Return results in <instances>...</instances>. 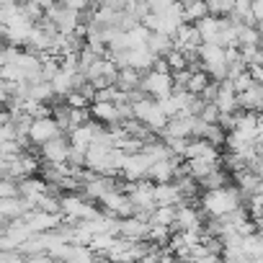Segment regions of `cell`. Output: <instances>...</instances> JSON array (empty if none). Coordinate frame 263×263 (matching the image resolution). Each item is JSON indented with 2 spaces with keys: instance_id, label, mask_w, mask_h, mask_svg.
Returning <instances> with one entry per match:
<instances>
[{
  "instance_id": "obj_24",
  "label": "cell",
  "mask_w": 263,
  "mask_h": 263,
  "mask_svg": "<svg viewBox=\"0 0 263 263\" xmlns=\"http://www.w3.org/2000/svg\"><path fill=\"white\" fill-rule=\"evenodd\" d=\"M114 242H116V237H114V235H93V237H90V242H88V250H90L96 258H98V255H101V258H106V253L111 250V245H114Z\"/></svg>"
},
{
  "instance_id": "obj_3",
  "label": "cell",
  "mask_w": 263,
  "mask_h": 263,
  "mask_svg": "<svg viewBox=\"0 0 263 263\" xmlns=\"http://www.w3.org/2000/svg\"><path fill=\"white\" fill-rule=\"evenodd\" d=\"M140 90H142L145 98L163 101V98H168L173 93V80H171V75H160L155 70H147V72H142Z\"/></svg>"
},
{
  "instance_id": "obj_13",
  "label": "cell",
  "mask_w": 263,
  "mask_h": 263,
  "mask_svg": "<svg viewBox=\"0 0 263 263\" xmlns=\"http://www.w3.org/2000/svg\"><path fill=\"white\" fill-rule=\"evenodd\" d=\"M18 196L24 199V201H29L31 204V209H34V201L39 199V196H44V194H49V186L39 178V176H29V178H21L18 183Z\"/></svg>"
},
{
  "instance_id": "obj_31",
  "label": "cell",
  "mask_w": 263,
  "mask_h": 263,
  "mask_svg": "<svg viewBox=\"0 0 263 263\" xmlns=\"http://www.w3.org/2000/svg\"><path fill=\"white\" fill-rule=\"evenodd\" d=\"M196 119H199V121H204V124H217V119H219V111H217V106H214V103H204Z\"/></svg>"
},
{
  "instance_id": "obj_27",
  "label": "cell",
  "mask_w": 263,
  "mask_h": 263,
  "mask_svg": "<svg viewBox=\"0 0 263 263\" xmlns=\"http://www.w3.org/2000/svg\"><path fill=\"white\" fill-rule=\"evenodd\" d=\"M206 13L212 18H230L232 0H212V3H206Z\"/></svg>"
},
{
  "instance_id": "obj_26",
  "label": "cell",
  "mask_w": 263,
  "mask_h": 263,
  "mask_svg": "<svg viewBox=\"0 0 263 263\" xmlns=\"http://www.w3.org/2000/svg\"><path fill=\"white\" fill-rule=\"evenodd\" d=\"M34 209L47 212V214H60V196L49 191V194H44V196H39V199L34 201Z\"/></svg>"
},
{
  "instance_id": "obj_30",
  "label": "cell",
  "mask_w": 263,
  "mask_h": 263,
  "mask_svg": "<svg viewBox=\"0 0 263 263\" xmlns=\"http://www.w3.org/2000/svg\"><path fill=\"white\" fill-rule=\"evenodd\" d=\"M62 101H65V106H67V108H88V106H90V101H88L85 96H80L78 90L67 93V96H65Z\"/></svg>"
},
{
  "instance_id": "obj_12",
  "label": "cell",
  "mask_w": 263,
  "mask_h": 263,
  "mask_svg": "<svg viewBox=\"0 0 263 263\" xmlns=\"http://www.w3.org/2000/svg\"><path fill=\"white\" fill-rule=\"evenodd\" d=\"M194 124H196V116H176V119H168L165 129L160 132L158 137H173V140H191Z\"/></svg>"
},
{
  "instance_id": "obj_4",
  "label": "cell",
  "mask_w": 263,
  "mask_h": 263,
  "mask_svg": "<svg viewBox=\"0 0 263 263\" xmlns=\"http://www.w3.org/2000/svg\"><path fill=\"white\" fill-rule=\"evenodd\" d=\"M201 224H204V214L199 212L196 204H178L171 232H201Z\"/></svg>"
},
{
  "instance_id": "obj_32",
  "label": "cell",
  "mask_w": 263,
  "mask_h": 263,
  "mask_svg": "<svg viewBox=\"0 0 263 263\" xmlns=\"http://www.w3.org/2000/svg\"><path fill=\"white\" fill-rule=\"evenodd\" d=\"M13 196H18V186H16V181H11V178H0V201H3V199H13Z\"/></svg>"
},
{
  "instance_id": "obj_16",
  "label": "cell",
  "mask_w": 263,
  "mask_h": 263,
  "mask_svg": "<svg viewBox=\"0 0 263 263\" xmlns=\"http://www.w3.org/2000/svg\"><path fill=\"white\" fill-rule=\"evenodd\" d=\"M194 29H196V34H199V42H201V44H217V39H219V18L206 16V18L196 21V24H194Z\"/></svg>"
},
{
  "instance_id": "obj_23",
  "label": "cell",
  "mask_w": 263,
  "mask_h": 263,
  "mask_svg": "<svg viewBox=\"0 0 263 263\" xmlns=\"http://www.w3.org/2000/svg\"><path fill=\"white\" fill-rule=\"evenodd\" d=\"M222 186H230V173L222 171V168H217L214 173H209V176L199 183L201 191H214V189H222Z\"/></svg>"
},
{
  "instance_id": "obj_15",
  "label": "cell",
  "mask_w": 263,
  "mask_h": 263,
  "mask_svg": "<svg viewBox=\"0 0 263 263\" xmlns=\"http://www.w3.org/2000/svg\"><path fill=\"white\" fill-rule=\"evenodd\" d=\"M153 199H155V206H178V204H183L176 183H160V186L153 183Z\"/></svg>"
},
{
  "instance_id": "obj_17",
  "label": "cell",
  "mask_w": 263,
  "mask_h": 263,
  "mask_svg": "<svg viewBox=\"0 0 263 263\" xmlns=\"http://www.w3.org/2000/svg\"><path fill=\"white\" fill-rule=\"evenodd\" d=\"M240 253H242V258H248L250 263H260V258H263V242H260V235L255 232V235L242 237V240H240Z\"/></svg>"
},
{
  "instance_id": "obj_2",
  "label": "cell",
  "mask_w": 263,
  "mask_h": 263,
  "mask_svg": "<svg viewBox=\"0 0 263 263\" xmlns=\"http://www.w3.org/2000/svg\"><path fill=\"white\" fill-rule=\"evenodd\" d=\"M129 106H132V119L140 121L147 132H153L155 137L165 129L168 119H165V114L160 111L158 101H153V98H140V101H135V103H129Z\"/></svg>"
},
{
  "instance_id": "obj_25",
  "label": "cell",
  "mask_w": 263,
  "mask_h": 263,
  "mask_svg": "<svg viewBox=\"0 0 263 263\" xmlns=\"http://www.w3.org/2000/svg\"><path fill=\"white\" fill-rule=\"evenodd\" d=\"M209 83H212V80H209V78H206V75H204V72H201V70H194V72H191V78H189V83H186V88H183V90H186V93H189V96H194V98H199V96H201V93H204V88H206V85H209Z\"/></svg>"
},
{
  "instance_id": "obj_14",
  "label": "cell",
  "mask_w": 263,
  "mask_h": 263,
  "mask_svg": "<svg viewBox=\"0 0 263 263\" xmlns=\"http://www.w3.org/2000/svg\"><path fill=\"white\" fill-rule=\"evenodd\" d=\"M260 103H263V85L260 83H253L248 90H242L237 96V108L245 111V114H258Z\"/></svg>"
},
{
  "instance_id": "obj_18",
  "label": "cell",
  "mask_w": 263,
  "mask_h": 263,
  "mask_svg": "<svg viewBox=\"0 0 263 263\" xmlns=\"http://www.w3.org/2000/svg\"><path fill=\"white\" fill-rule=\"evenodd\" d=\"M171 49H173V42H171L168 36H163V34H150V39H147V52H150L155 60H163Z\"/></svg>"
},
{
  "instance_id": "obj_9",
  "label": "cell",
  "mask_w": 263,
  "mask_h": 263,
  "mask_svg": "<svg viewBox=\"0 0 263 263\" xmlns=\"http://www.w3.org/2000/svg\"><path fill=\"white\" fill-rule=\"evenodd\" d=\"M181 163H183V160H178V158H168V160H158V163H153L150 171H147V181L155 183V186H160V183H173Z\"/></svg>"
},
{
  "instance_id": "obj_20",
  "label": "cell",
  "mask_w": 263,
  "mask_h": 263,
  "mask_svg": "<svg viewBox=\"0 0 263 263\" xmlns=\"http://www.w3.org/2000/svg\"><path fill=\"white\" fill-rule=\"evenodd\" d=\"M181 16H183V24H196L201 18H206V3L196 0V3H181Z\"/></svg>"
},
{
  "instance_id": "obj_22",
  "label": "cell",
  "mask_w": 263,
  "mask_h": 263,
  "mask_svg": "<svg viewBox=\"0 0 263 263\" xmlns=\"http://www.w3.org/2000/svg\"><path fill=\"white\" fill-rule=\"evenodd\" d=\"M98 258L88 250V245H70L62 263H96Z\"/></svg>"
},
{
  "instance_id": "obj_29",
  "label": "cell",
  "mask_w": 263,
  "mask_h": 263,
  "mask_svg": "<svg viewBox=\"0 0 263 263\" xmlns=\"http://www.w3.org/2000/svg\"><path fill=\"white\" fill-rule=\"evenodd\" d=\"M163 62L168 65L171 75H173V72H181V70H186V67H189V65H186V57H183L181 52H176V49H171V52L163 57Z\"/></svg>"
},
{
  "instance_id": "obj_7",
  "label": "cell",
  "mask_w": 263,
  "mask_h": 263,
  "mask_svg": "<svg viewBox=\"0 0 263 263\" xmlns=\"http://www.w3.org/2000/svg\"><path fill=\"white\" fill-rule=\"evenodd\" d=\"M62 132H60V126H57V121L52 119V116H47V119H34L31 121V126H29V145H44V142H49V140H54V137H60Z\"/></svg>"
},
{
  "instance_id": "obj_6",
  "label": "cell",
  "mask_w": 263,
  "mask_h": 263,
  "mask_svg": "<svg viewBox=\"0 0 263 263\" xmlns=\"http://www.w3.org/2000/svg\"><path fill=\"white\" fill-rule=\"evenodd\" d=\"M26 222V227L31 230V235H44V232H54L60 224H62V217L60 214H47V212H39V209H31L21 217Z\"/></svg>"
},
{
  "instance_id": "obj_28",
  "label": "cell",
  "mask_w": 263,
  "mask_h": 263,
  "mask_svg": "<svg viewBox=\"0 0 263 263\" xmlns=\"http://www.w3.org/2000/svg\"><path fill=\"white\" fill-rule=\"evenodd\" d=\"M85 124H90L88 108H70V114H67V132L78 129V126H85Z\"/></svg>"
},
{
  "instance_id": "obj_5",
  "label": "cell",
  "mask_w": 263,
  "mask_h": 263,
  "mask_svg": "<svg viewBox=\"0 0 263 263\" xmlns=\"http://www.w3.org/2000/svg\"><path fill=\"white\" fill-rule=\"evenodd\" d=\"M67 155H70V145H67V137L60 135L49 142H44L39 147V163L42 165H60V163H67Z\"/></svg>"
},
{
  "instance_id": "obj_8",
  "label": "cell",
  "mask_w": 263,
  "mask_h": 263,
  "mask_svg": "<svg viewBox=\"0 0 263 263\" xmlns=\"http://www.w3.org/2000/svg\"><path fill=\"white\" fill-rule=\"evenodd\" d=\"M186 160H204V163H214V165H219V160H222V150H219V147H212V145L204 142V140H189L186 153H183V163H186Z\"/></svg>"
},
{
  "instance_id": "obj_21",
  "label": "cell",
  "mask_w": 263,
  "mask_h": 263,
  "mask_svg": "<svg viewBox=\"0 0 263 263\" xmlns=\"http://www.w3.org/2000/svg\"><path fill=\"white\" fill-rule=\"evenodd\" d=\"M26 98L47 106L49 101H54V93H52V85H49V83L39 80V83H29V96H26Z\"/></svg>"
},
{
  "instance_id": "obj_19",
  "label": "cell",
  "mask_w": 263,
  "mask_h": 263,
  "mask_svg": "<svg viewBox=\"0 0 263 263\" xmlns=\"http://www.w3.org/2000/svg\"><path fill=\"white\" fill-rule=\"evenodd\" d=\"M124 36H126V52H129V49H140V47H147L150 31H147L142 24H137V26H132L129 31H124Z\"/></svg>"
},
{
  "instance_id": "obj_1",
  "label": "cell",
  "mask_w": 263,
  "mask_h": 263,
  "mask_svg": "<svg viewBox=\"0 0 263 263\" xmlns=\"http://www.w3.org/2000/svg\"><path fill=\"white\" fill-rule=\"evenodd\" d=\"M196 206H199V212L204 214V219H222V217H227V214H232L235 209L242 206V196H240V191L230 183V186H222V189L199 194Z\"/></svg>"
},
{
  "instance_id": "obj_10",
  "label": "cell",
  "mask_w": 263,
  "mask_h": 263,
  "mask_svg": "<svg viewBox=\"0 0 263 263\" xmlns=\"http://www.w3.org/2000/svg\"><path fill=\"white\" fill-rule=\"evenodd\" d=\"M147 219L142 217H126L119 219V237L129 240V242H145L147 240Z\"/></svg>"
},
{
  "instance_id": "obj_11",
  "label": "cell",
  "mask_w": 263,
  "mask_h": 263,
  "mask_svg": "<svg viewBox=\"0 0 263 263\" xmlns=\"http://www.w3.org/2000/svg\"><path fill=\"white\" fill-rule=\"evenodd\" d=\"M212 103L217 106L219 116H232V114H237V111H240V108H237V96H235V90H232L230 80L217 83V93H214V101H212Z\"/></svg>"
}]
</instances>
